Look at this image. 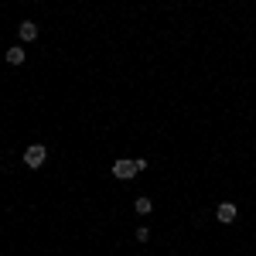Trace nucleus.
<instances>
[{"label":"nucleus","mask_w":256,"mask_h":256,"mask_svg":"<svg viewBox=\"0 0 256 256\" xmlns=\"http://www.w3.org/2000/svg\"><path fill=\"white\" fill-rule=\"evenodd\" d=\"M144 168H147V160H144V158H120L116 164H113V178L130 181V178H137Z\"/></svg>","instance_id":"f257e3e1"},{"label":"nucleus","mask_w":256,"mask_h":256,"mask_svg":"<svg viewBox=\"0 0 256 256\" xmlns=\"http://www.w3.org/2000/svg\"><path fill=\"white\" fill-rule=\"evenodd\" d=\"M48 160V150H44V144H31L28 150H24V164L28 168H41Z\"/></svg>","instance_id":"f03ea898"},{"label":"nucleus","mask_w":256,"mask_h":256,"mask_svg":"<svg viewBox=\"0 0 256 256\" xmlns=\"http://www.w3.org/2000/svg\"><path fill=\"white\" fill-rule=\"evenodd\" d=\"M236 216H239V208L232 205V202H222V205L216 208V218H218V222H226V226H229V222H236Z\"/></svg>","instance_id":"7ed1b4c3"},{"label":"nucleus","mask_w":256,"mask_h":256,"mask_svg":"<svg viewBox=\"0 0 256 256\" xmlns=\"http://www.w3.org/2000/svg\"><path fill=\"white\" fill-rule=\"evenodd\" d=\"M18 34H20V41H34L38 38V24H34V20H20Z\"/></svg>","instance_id":"20e7f679"},{"label":"nucleus","mask_w":256,"mask_h":256,"mask_svg":"<svg viewBox=\"0 0 256 256\" xmlns=\"http://www.w3.org/2000/svg\"><path fill=\"white\" fill-rule=\"evenodd\" d=\"M24 62V48H7V65H20Z\"/></svg>","instance_id":"39448f33"},{"label":"nucleus","mask_w":256,"mask_h":256,"mask_svg":"<svg viewBox=\"0 0 256 256\" xmlns=\"http://www.w3.org/2000/svg\"><path fill=\"white\" fill-rule=\"evenodd\" d=\"M134 208H137L140 216H150V212H154V205H150V198H137V202H134Z\"/></svg>","instance_id":"423d86ee"}]
</instances>
